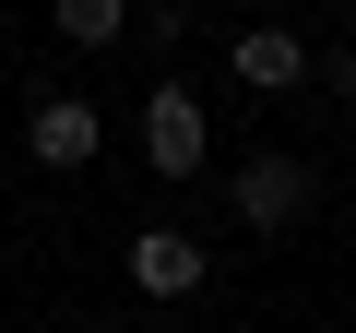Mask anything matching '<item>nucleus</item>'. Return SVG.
I'll use <instances>...</instances> for the list:
<instances>
[{"mask_svg": "<svg viewBox=\"0 0 356 333\" xmlns=\"http://www.w3.org/2000/svg\"><path fill=\"white\" fill-rule=\"evenodd\" d=\"M332 333H344V321H332Z\"/></svg>", "mask_w": 356, "mask_h": 333, "instance_id": "9d476101", "label": "nucleus"}, {"mask_svg": "<svg viewBox=\"0 0 356 333\" xmlns=\"http://www.w3.org/2000/svg\"><path fill=\"white\" fill-rule=\"evenodd\" d=\"M332 95H344V107H356V48H344V60H332Z\"/></svg>", "mask_w": 356, "mask_h": 333, "instance_id": "0eeeda50", "label": "nucleus"}, {"mask_svg": "<svg viewBox=\"0 0 356 333\" xmlns=\"http://www.w3.org/2000/svg\"><path fill=\"white\" fill-rule=\"evenodd\" d=\"M344 48H356V13H344Z\"/></svg>", "mask_w": 356, "mask_h": 333, "instance_id": "1a4fd4ad", "label": "nucleus"}, {"mask_svg": "<svg viewBox=\"0 0 356 333\" xmlns=\"http://www.w3.org/2000/svg\"><path fill=\"white\" fill-rule=\"evenodd\" d=\"M143 166H154V179H202V166H214V119H202L191 84H154L143 95Z\"/></svg>", "mask_w": 356, "mask_h": 333, "instance_id": "f257e3e1", "label": "nucleus"}, {"mask_svg": "<svg viewBox=\"0 0 356 333\" xmlns=\"http://www.w3.org/2000/svg\"><path fill=\"white\" fill-rule=\"evenodd\" d=\"M226 72L250 84V95H297L321 60H309V36L297 24H238V48H226Z\"/></svg>", "mask_w": 356, "mask_h": 333, "instance_id": "20e7f679", "label": "nucleus"}, {"mask_svg": "<svg viewBox=\"0 0 356 333\" xmlns=\"http://www.w3.org/2000/svg\"><path fill=\"white\" fill-rule=\"evenodd\" d=\"M309 203H321L309 155H285V143H273V155H238V226H250V238H285Z\"/></svg>", "mask_w": 356, "mask_h": 333, "instance_id": "f03ea898", "label": "nucleus"}, {"mask_svg": "<svg viewBox=\"0 0 356 333\" xmlns=\"http://www.w3.org/2000/svg\"><path fill=\"white\" fill-rule=\"evenodd\" d=\"M119 262H131V286H143L154 309H178V297H202V286H214V250H202L191 226H143Z\"/></svg>", "mask_w": 356, "mask_h": 333, "instance_id": "7ed1b4c3", "label": "nucleus"}, {"mask_svg": "<svg viewBox=\"0 0 356 333\" xmlns=\"http://www.w3.org/2000/svg\"><path fill=\"white\" fill-rule=\"evenodd\" d=\"M24 143H36V166H95V155H107V119H95L83 95H36Z\"/></svg>", "mask_w": 356, "mask_h": 333, "instance_id": "39448f33", "label": "nucleus"}, {"mask_svg": "<svg viewBox=\"0 0 356 333\" xmlns=\"http://www.w3.org/2000/svg\"><path fill=\"white\" fill-rule=\"evenodd\" d=\"M72 333H107V321H72Z\"/></svg>", "mask_w": 356, "mask_h": 333, "instance_id": "6e6552de", "label": "nucleus"}, {"mask_svg": "<svg viewBox=\"0 0 356 333\" xmlns=\"http://www.w3.org/2000/svg\"><path fill=\"white\" fill-rule=\"evenodd\" d=\"M48 24H60V48H119L131 36V0H48Z\"/></svg>", "mask_w": 356, "mask_h": 333, "instance_id": "423d86ee", "label": "nucleus"}]
</instances>
